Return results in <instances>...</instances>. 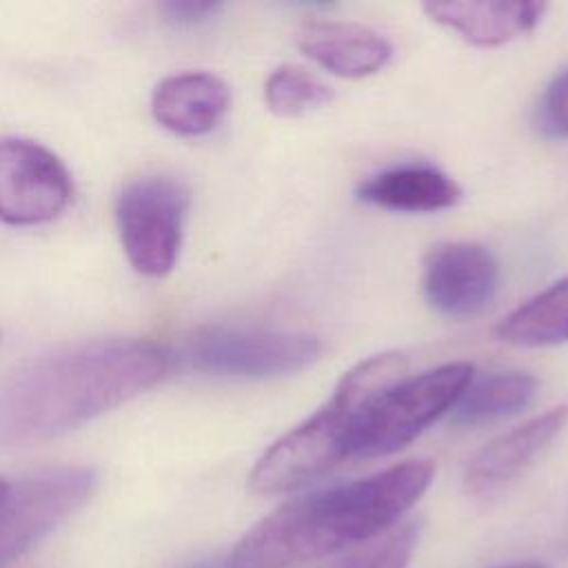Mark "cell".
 Listing matches in <instances>:
<instances>
[{
    "mask_svg": "<svg viewBox=\"0 0 568 568\" xmlns=\"http://www.w3.org/2000/svg\"><path fill=\"white\" fill-rule=\"evenodd\" d=\"M499 286V264L479 242H442L433 246L422 268L426 302L446 317L479 315Z\"/></svg>",
    "mask_w": 568,
    "mask_h": 568,
    "instance_id": "9c48e42d",
    "label": "cell"
},
{
    "mask_svg": "<svg viewBox=\"0 0 568 568\" xmlns=\"http://www.w3.org/2000/svg\"><path fill=\"white\" fill-rule=\"evenodd\" d=\"M166 353L144 339H91L40 355L0 384V446L75 428L140 395L166 373Z\"/></svg>",
    "mask_w": 568,
    "mask_h": 568,
    "instance_id": "6da1fadb",
    "label": "cell"
},
{
    "mask_svg": "<svg viewBox=\"0 0 568 568\" xmlns=\"http://www.w3.org/2000/svg\"><path fill=\"white\" fill-rule=\"evenodd\" d=\"M470 362H448L386 386L357 417L351 457H386L453 410L473 379Z\"/></svg>",
    "mask_w": 568,
    "mask_h": 568,
    "instance_id": "277c9868",
    "label": "cell"
},
{
    "mask_svg": "<svg viewBox=\"0 0 568 568\" xmlns=\"http://www.w3.org/2000/svg\"><path fill=\"white\" fill-rule=\"evenodd\" d=\"M95 481L93 468L60 466L9 486L0 501V568L80 510L93 495Z\"/></svg>",
    "mask_w": 568,
    "mask_h": 568,
    "instance_id": "52a82bcc",
    "label": "cell"
},
{
    "mask_svg": "<svg viewBox=\"0 0 568 568\" xmlns=\"http://www.w3.org/2000/svg\"><path fill=\"white\" fill-rule=\"evenodd\" d=\"M7 493H9V484L4 479H0V501L7 497Z\"/></svg>",
    "mask_w": 568,
    "mask_h": 568,
    "instance_id": "7402d4cb",
    "label": "cell"
},
{
    "mask_svg": "<svg viewBox=\"0 0 568 568\" xmlns=\"http://www.w3.org/2000/svg\"><path fill=\"white\" fill-rule=\"evenodd\" d=\"M357 197L388 211L433 213L455 206L462 200V186L433 164L408 162L366 178L357 186Z\"/></svg>",
    "mask_w": 568,
    "mask_h": 568,
    "instance_id": "5bb4252c",
    "label": "cell"
},
{
    "mask_svg": "<svg viewBox=\"0 0 568 568\" xmlns=\"http://www.w3.org/2000/svg\"><path fill=\"white\" fill-rule=\"evenodd\" d=\"M222 9L220 2L209 0H169L160 7L164 18L173 24H200Z\"/></svg>",
    "mask_w": 568,
    "mask_h": 568,
    "instance_id": "ffe728a7",
    "label": "cell"
},
{
    "mask_svg": "<svg viewBox=\"0 0 568 568\" xmlns=\"http://www.w3.org/2000/svg\"><path fill=\"white\" fill-rule=\"evenodd\" d=\"M537 395V377L524 371L490 373L470 379L457 404L453 406V422L459 426H479L501 417H510Z\"/></svg>",
    "mask_w": 568,
    "mask_h": 568,
    "instance_id": "2e32d148",
    "label": "cell"
},
{
    "mask_svg": "<svg viewBox=\"0 0 568 568\" xmlns=\"http://www.w3.org/2000/svg\"><path fill=\"white\" fill-rule=\"evenodd\" d=\"M513 568H548V566H541V564H526V566H513Z\"/></svg>",
    "mask_w": 568,
    "mask_h": 568,
    "instance_id": "603a6c76",
    "label": "cell"
},
{
    "mask_svg": "<svg viewBox=\"0 0 568 568\" xmlns=\"http://www.w3.org/2000/svg\"><path fill=\"white\" fill-rule=\"evenodd\" d=\"M231 106L229 84L209 71H184L158 82L153 118L175 135L197 138L213 131Z\"/></svg>",
    "mask_w": 568,
    "mask_h": 568,
    "instance_id": "7c38bea8",
    "label": "cell"
},
{
    "mask_svg": "<svg viewBox=\"0 0 568 568\" xmlns=\"http://www.w3.org/2000/svg\"><path fill=\"white\" fill-rule=\"evenodd\" d=\"M324 344L308 333L206 326L184 344V359L195 371L222 377L273 379L304 371L322 355Z\"/></svg>",
    "mask_w": 568,
    "mask_h": 568,
    "instance_id": "5b68a950",
    "label": "cell"
},
{
    "mask_svg": "<svg viewBox=\"0 0 568 568\" xmlns=\"http://www.w3.org/2000/svg\"><path fill=\"white\" fill-rule=\"evenodd\" d=\"M191 568H224V566H220V564H215V561H202V564L191 566Z\"/></svg>",
    "mask_w": 568,
    "mask_h": 568,
    "instance_id": "44dd1931",
    "label": "cell"
},
{
    "mask_svg": "<svg viewBox=\"0 0 568 568\" xmlns=\"http://www.w3.org/2000/svg\"><path fill=\"white\" fill-rule=\"evenodd\" d=\"M404 373L406 357L397 351L371 355L348 368L313 415L260 455L248 475L251 488L262 495L291 493L351 459V437L359 413Z\"/></svg>",
    "mask_w": 568,
    "mask_h": 568,
    "instance_id": "3957f363",
    "label": "cell"
},
{
    "mask_svg": "<svg viewBox=\"0 0 568 568\" xmlns=\"http://www.w3.org/2000/svg\"><path fill=\"white\" fill-rule=\"evenodd\" d=\"M535 122L548 138H568V69L555 75L541 93Z\"/></svg>",
    "mask_w": 568,
    "mask_h": 568,
    "instance_id": "d6986e66",
    "label": "cell"
},
{
    "mask_svg": "<svg viewBox=\"0 0 568 568\" xmlns=\"http://www.w3.org/2000/svg\"><path fill=\"white\" fill-rule=\"evenodd\" d=\"M568 422V406H555L493 437L466 464L464 486L473 495H490L517 479Z\"/></svg>",
    "mask_w": 568,
    "mask_h": 568,
    "instance_id": "30bf717a",
    "label": "cell"
},
{
    "mask_svg": "<svg viewBox=\"0 0 568 568\" xmlns=\"http://www.w3.org/2000/svg\"><path fill=\"white\" fill-rule=\"evenodd\" d=\"M433 477L430 459H406L288 499L240 537L224 568H297L351 550L397 526Z\"/></svg>",
    "mask_w": 568,
    "mask_h": 568,
    "instance_id": "7a4b0ae2",
    "label": "cell"
},
{
    "mask_svg": "<svg viewBox=\"0 0 568 568\" xmlns=\"http://www.w3.org/2000/svg\"><path fill=\"white\" fill-rule=\"evenodd\" d=\"M495 337L510 346L541 348L568 342V275L513 308L495 328Z\"/></svg>",
    "mask_w": 568,
    "mask_h": 568,
    "instance_id": "9a60e30c",
    "label": "cell"
},
{
    "mask_svg": "<svg viewBox=\"0 0 568 568\" xmlns=\"http://www.w3.org/2000/svg\"><path fill=\"white\" fill-rule=\"evenodd\" d=\"M419 539L415 521H399L371 541H364L322 568H406Z\"/></svg>",
    "mask_w": 568,
    "mask_h": 568,
    "instance_id": "ac0fdd59",
    "label": "cell"
},
{
    "mask_svg": "<svg viewBox=\"0 0 568 568\" xmlns=\"http://www.w3.org/2000/svg\"><path fill=\"white\" fill-rule=\"evenodd\" d=\"M548 4L524 0L426 2L428 18L475 47H499L532 31Z\"/></svg>",
    "mask_w": 568,
    "mask_h": 568,
    "instance_id": "4fadbf2b",
    "label": "cell"
},
{
    "mask_svg": "<svg viewBox=\"0 0 568 568\" xmlns=\"http://www.w3.org/2000/svg\"><path fill=\"white\" fill-rule=\"evenodd\" d=\"M297 49L339 78H366L393 58L390 42L377 31L339 20H308L295 33Z\"/></svg>",
    "mask_w": 568,
    "mask_h": 568,
    "instance_id": "8fae6325",
    "label": "cell"
},
{
    "mask_svg": "<svg viewBox=\"0 0 568 568\" xmlns=\"http://www.w3.org/2000/svg\"><path fill=\"white\" fill-rule=\"evenodd\" d=\"M331 100V87L320 75L300 64H280L268 73L264 82V102L275 115H304L328 104Z\"/></svg>",
    "mask_w": 568,
    "mask_h": 568,
    "instance_id": "e0dca14e",
    "label": "cell"
},
{
    "mask_svg": "<svg viewBox=\"0 0 568 568\" xmlns=\"http://www.w3.org/2000/svg\"><path fill=\"white\" fill-rule=\"evenodd\" d=\"M71 195V175L53 151L24 138L0 140V222H51L69 206Z\"/></svg>",
    "mask_w": 568,
    "mask_h": 568,
    "instance_id": "ba28073f",
    "label": "cell"
},
{
    "mask_svg": "<svg viewBox=\"0 0 568 568\" xmlns=\"http://www.w3.org/2000/svg\"><path fill=\"white\" fill-rule=\"evenodd\" d=\"M189 193L169 175H140L115 200V222L131 266L146 277L166 275L180 255Z\"/></svg>",
    "mask_w": 568,
    "mask_h": 568,
    "instance_id": "8992f818",
    "label": "cell"
}]
</instances>
